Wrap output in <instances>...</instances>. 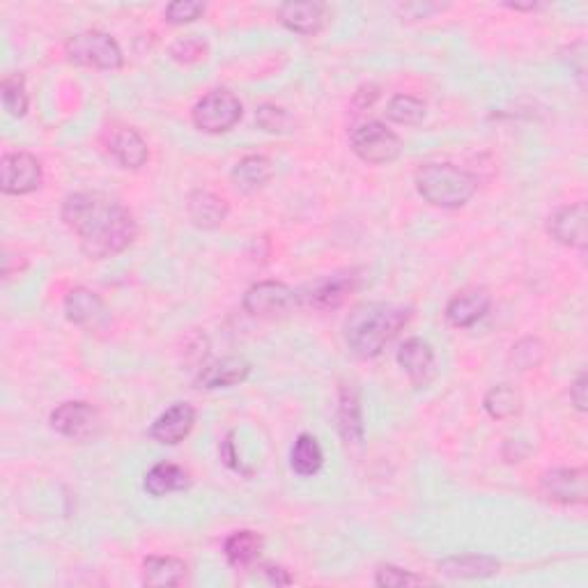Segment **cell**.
Returning <instances> with one entry per match:
<instances>
[{
    "label": "cell",
    "instance_id": "1",
    "mask_svg": "<svg viewBox=\"0 0 588 588\" xmlns=\"http://www.w3.org/2000/svg\"><path fill=\"white\" fill-rule=\"evenodd\" d=\"M63 221L81 239L92 260H104L129 249L136 239V221L125 205L102 193H72L63 203Z\"/></svg>",
    "mask_w": 588,
    "mask_h": 588
},
{
    "label": "cell",
    "instance_id": "2",
    "mask_svg": "<svg viewBox=\"0 0 588 588\" xmlns=\"http://www.w3.org/2000/svg\"><path fill=\"white\" fill-rule=\"evenodd\" d=\"M412 317V308L398 304H361L345 322V338L354 354L373 359L400 334Z\"/></svg>",
    "mask_w": 588,
    "mask_h": 588
},
{
    "label": "cell",
    "instance_id": "3",
    "mask_svg": "<svg viewBox=\"0 0 588 588\" xmlns=\"http://www.w3.org/2000/svg\"><path fill=\"white\" fill-rule=\"evenodd\" d=\"M414 182L423 200L444 210L467 205L478 189L476 177L453 164H425L416 170Z\"/></svg>",
    "mask_w": 588,
    "mask_h": 588
},
{
    "label": "cell",
    "instance_id": "4",
    "mask_svg": "<svg viewBox=\"0 0 588 588\" xmlns=\"http://www.w3.org/2000/svg\"><path fill=\"white\" fill-rule=\"evenodd\" d=\"M65 53L74 65L92 69H120L125 60L118 42L99 30H85V33L69 37Z\"/></svg>",
    "mask_w": 588,
    "mask_h": 588
},
{
    "label": "cell",
    "instance_id": "5",
    "mask_svg": "<svg viewBox=\"0 0 588 588\" xmlns=\"http://www.w3.org/2000/svg\"><path fill=\"white\" fill-rule=\"evenodd\" d=\"M242 102L230 90H212L193 106V125L205 134H223L242 120Z\"/></svg>",
    "mask_w": 588,
    "mask_h": 588
},
{
    "label": "cell",
    "instance_id": "6",
    "mask_svg": "<svg viewBox=\"0 0 588 588\" xmlns=\"http://www.w3.org/2000/svg\"><path fill=\"white\" fill-rule=\"evenodd\" d=\"M352 150L366 164H391L400 157V138L382 122H366L352 131Z\"/></svg>",
    "mask_w": 588,
    "mask_h": 588
},
{
    "label": "cell",
    "instance_id": "7",
    "mask_svg": "<svg viewBox=\"0 0 588 588\" xmlns=\"http://www.w3.org/2000/svg\"><path fill=\"white\" fill-rule=\"evenodd\" d=\"M51 428L67 439L88 441L102 430V416L88 402H65L51 414Z\"/></svg>",
    "mask_w": 588,
    "mask_h": 588
},
{
    "label": "cell",
    "instance_id": "8",
    "mask_svg": "<svg viewBox=\"0 0 588 588\" xmlns=\"http://www.w3.org/2000/svg\"><path fill=\"white\" fill-rule=\"evenodd\" d=\"M42 166L33 154L12 152L0 161V189L7 196H26L40 189Z\"/></svg>",
    "mask_w": 588,
    "mask_h": 588
},
{
    "label": "cell",
    "instance_id": "9",
    "mask_svg": "<svg viewBox=\"0 0 588 588\" xmlns=\"http://www.w3.org/2000/svg\"><path fill=\"white\" fill-rule=\"evenodd\" d=\"M67 320L88 331H104L111 324V311L104 299L88 288H74L65 299Z\"/></svg>",
    "mask_w": 588,
    "mask_h": 588
},
{
    "label": "cell",
    "instance_id": "10",
    "mask_svg": "<svg viewBox=\"0 0 588 588\" xmlns=\"http://www.w3.org/2000/svg\"><path fill=\"white\" fill-rule=\"evenodd\" d=\"M294 304H297V292L281 281H262L244 294L246 313L255 317L288 313Z\"/></svg>",
    "mask_w": 588,
    "mask_h": 588
},
{
    "label": "cell",
    "instance_id": "11",
    "mask_svg": "<svg viewBox=\"0 0 588 588\" xmlns=\"http://www.w3.org/2000/svg\"><path fill=\"white\" fill-rule=\"evenodd\" d=\"M588 210L584 203H575L556 210L547 221V230L556 242L570 249H586L588 244Z\"/></svg>",
    "mask_w": 588,
    "mask_h": 588
},
{
    "label": "cell",
    "instance_id": "12",
    "mask_svg": "<svg viewBox=\"0 0 588 588\" xmlns=\"http://www.w3.org/2000/svg\"><path fill=\"white\" fill-rule=\"evenodd\" d=\"M196 425V409L189 402H175L173 407H168L157 421L152 423L150 437L159 444L175 446L189 437V432Z\"/></svg>",
    "mask_w": 588,
    "mask_h": 588
},
{
    "label": "cell",
    "instance_id": "13",
    "mask_svg": "<svg viewBox=\"0 0 588 588\" xmlns=\"http://www.w3.org/2000/svg\"><path fill=\"white\" fill-rule=\"evenodd\" d=\"M543 490L559 504H584L586 501V469L563 467L543 476Z\"/></svg>",
    "mask_w": 588,
    "mask_h": 588
},
{
    "label": "cell",
    "instance_id": "14",
    "mask_svg": "<svg viewBox=\"0 0 588 588\" xmlns=\"http://www.w3.org/2000/svg\"><path fill=\"white\" fill-rule=\"evenodd\" d=\"M251 375V363L242 357H226L210 363L200 370L198 386L200 389H228V386L242 384Z\"/></svg>",
    "mask_w": 588,
    "mask_h": 588
},
{
    "label": "cell",
    "instance_id": "15",
    "mask_svg": "<svg viewBox=\"0 0 588 588\" xmlns=\"http://www.w3.org/2000/svg\"><path fill=\"white\" fill-rule=\"evenodd\" d=\"M490 306H492V299L485 290H467L448 301L446 317L453 327L467 329L478 320H483L485 313L490 311Z\"/></svg>",
    "mask_w": 588,
    "mask_h": 588
},
{
    "label": "cell",
    "instance_id": "16",
    "mask_svg": "<svg viewBox=\"0 0 588 588\" xmlns=\"http://www.w3.org/2000/svg\"><path fill=\"white\" fill-rule=\"evenodd\" d=\"M108 152L118 159L120 166L131 170L145 166L147 157H150L143 136L131 127H118L111 131V136H108Z\"/></svg>",
    "mask_w": 588,
    "mask_h": 588
},
{
    "label": "cell",
    "instance_id": "17",
    "mask_svg": "<svg viewBox=\"0 0 588 588\" xmlns=\"http://www.w3.org/2000/svg\"><path fill=\"white\" fill-rule=\"evenodd\" d=\"M501 563L485 554H458L439 561V570L451 579H485L497 575Z\"/></svg>",
    "mask_w": 588,
    "mask_h": 588
},
{
    "label": "cell",
    "instance_id": "18",
    "mask_svg": "<svg viewBox=\"0 0 588 588\" xmlns=\"http://www.w3.org/2000/svg\"><path fill=\"white\" fill-rule=\"evenodd\" d=\"M278 19L288 30L297 35H315L324 26V5L322 3H285L278 10Z\"/></svg>",
    "mask_w": 588,
    "mask_h": 588
},
{
    "label": "cell",
    "instance_id": "19",
    "mask_svg": "<svg viewBox=\"0 0 588 588\" xmlns=\"http://www.w3.org/2000/svg\"><path fill=\"white\" fill-rule=\"evenodd\" d=\"M189 219L203 230L219 228L228 216V203L212 191H193L189 196Z\"/></svg>",
    "mask_w": 588,
    "mask_h": 588
},
{
    "label": "cell",
    "instance_id": "20",
    "mask_svg": "<svg viewBox=\"0 0 588 588\" xmlns=\"http://www.w3.org/2000/svg\"><path fill=\"white\" fill-rule=\"evenodd\" d=\"M398 363L414 382H428L435 370V352L421 338H409L398 350Z\"/></svg>",
    "mask_w": 588,
    "mask_h": 588
},
{
    "label": "cell",
    "instance_id": "21",
    "mask_svg": "<svg viewBox=\"0 0 588 588\" xmlns=\"http://www.w3.org/2000/svg\"><path fill=\"white\" fill-rule=\"evenodd\" d=\"M340 435L347 444H361L363 439V414L359 391L352 384L340 386V405H338Z\"/></svg>",
    "mask_w": 588,
    "mask_h": 588
},
{
    "label": "cell",
    "instance_id": "22",
    "mask_svg": "<svg viewBox=\"0 0 588 588\" xmlns=\"http://www.w3.org/2000/svg\"><path fill=\"white\" fill-rule=\"evenodd\" d=\"M145 492L152 497H166L170 492H182L189 487V474L170 462H159L145 474Z\"/></svg>",
    "mask_w": 588,
    "mask_h": 588
},
{
    "label": "cell",
    "instance_id": "23",
    "mask_svg": "<svg viewBox=\"0 0 588 588\" xmlns=\"http://www.w3.org/2000/svg\"><path fill=\"white\" fill-rule=\"evenodd\" d=\"M354 283H357V276L352 274H336L324 278L308 294V304L320 308V311L338 308L347 299V294L354 290Z\"/></svg>",
    "mask_w": 588,
    "mask_h": 588
},
{
    "label": "cell",
    "instance_id": "24",
    "mask_svg": "<svg viewBox=\"0 0 588 588\" xmlns=\"http://www.w3.org/2000/svg\"><path fill=\"white\" fill-rule=\"evenodd\" d=\"M187 577V563L175 556H150L143 563L145 586H180Z\"/></svg>",
    "mask_w": 588,
    "mask_h": 588
},
{
    "label": "cell",
    "instance_id": "25",
    "mask_svg": "<svg viewBox=\"0 0 588 588\" xmlns=\"http://www.w3.org/2000/svg\"><path fill=\"white\" fill-rule=\"evenodd\" d=\"M274 168L269 164V159L258 157V154H251V157H244L232 170V182L235 187L244 193H253L260 187L272 180Z\"/></svg>",
    "mask_w": 588,
    "mask_h": 588
},
{
    "label": "cell",
    "instance_id": "26",
    "mask_svg": "<svg viewBox=\"0 0 588 588\" xmlns=\"http://www.w3.org/2000/svg\"><path fill=\"white\" fill-rule=\"evenodd\" d=\"M223 552H226V559L230 561V566L246 568V566H251V563L260 556L262 538L253 531H237L226 540Z\"/></svg>",
    "mask_w": 588,
    "mask_h": 588
},
{
    "label": "cell",
    "instance_id": "27",
    "mask_svg": "<svg viewBox=\"0 0 588 588\" xmlns=\"http://www.w3.org/2000/svg\"><path fill=\"white\" fill-rule=\"evenodd\" d=\"M324 453L313 435H299L290 451V464L299 476H313L322 469Z\"/></svg>",
    "mask_w": 588,
    "mask_h": 588
},
{
    "label": "cell",
    "instance_id": "28",
    "mask_svg": "<svg viewBox=\"0 0 588 588\" xmlns=\"http://www.w3.org/2000/svg\"><path fill=\"white\" fill-rule=\"evenodd\" d=\"M483 407H485V412L492 416V419H497V421L513 419V416L520 414V409H522V396L513 389V386L501 384V386H494V389L487 391Z\"/></svg>",
    "mask_w": 588,
    "mask_h": 588
},
{
    "label": "cell",
    "instance_id": "29",
    "mask_svg": "<svg viewBox=\"0 0 588 588\" xmlns=\"http://www.w3.org/2000/svg\"><path fill=\"white\" fill-rule=\"evenodd\" d=\"M386 115H389V120L396 122V125L416 127L425 120V104L412 95H396L389 102Z\"/></svg>",
    "mask_w": 588,
    "mask_h": 588
},
{
    "label": "cell",
    "instance_id": "30",
    "mask_svg": "<svg viewBox=\"0 0 588 588\" xmlns=\"http://www.w3.org/2000/svg\"><path fill=\"white\" fill-rule=\"evenodd\" d=\"M0 95H3V106L5 111L12 115V118H23L28 111V92L26 83H23V76L14 74L7 76L0 85Z\"/></svg>",
    "mask_w": 588,
    "mask_h": 588
},
{
    "label": "cell",
    "instance_id": "31",
    "mask_svg": "<svg viewBox=\"0 0 588 588\" xmlns=\"http://www.w3.org/2000/svg\"><path fill=\"white\" fill-rule=\"evenodd\" d=\"M375 584L382 588H402V586H421L428 584V579L414 575V572L402 570L396 566H382L375 575Z\"/></svg>",
    "mask_w": 588,
    "mask_h": 588
},
{
    "label": "cell",
    "instance_id": "32",
    "mask_svg": "<svg viewBox=\"0 0 588 588\" xmlns=\"http://www.w3.org/2000/svg\"><path fill=\"white\" fill-rule=\"evenodd\" d=\"M255 120H258V125L262 129L272 131V134H283V131H288L292 125L290 115L274 104H262L258 108V113H255Z\"/></svg>",
    "mask_w": 588,
    "mask_h": 588
},
{
    "label": "cell",
    "instance_id": "33",
    "mask_svg": "<svg viewBox=\"0 0 588 588\" xmlns=\"http://www.w3.org/2000/svg\"><path fill=\"white\" fill-rule=\"evenodd\" d=\"M205 14V3L198 0H175L166 7V21L182 26V23H191L200 19Z\"/></svg>",
    "mask_w": 588,
    "mask_h": 588
},
{
    "label": "cell",
    "instance_id": "34",
    "mask_svg": "<svg viewBox=\"0 0 588 588\" xmlns=\"http://www.w3.org/2000/svg\"><path fill=\"white\" fill-rule=\"evenodd\" d=\"M543 354L545 347L536 338H526L513 347V359L515 363H520L522 368H536L538 363L543 361Z\"/></svg>",
    "mask_w": 588,
    "mask_h": 588
},
{
    "label": "cell",
    "instance_id": "35",
    "mask_svg": "<svg viewBox=\"0 0 588 588\" xmlns=\"http://www.w3.org/2000/svg\"><path fill=\"white\" fill-rule=\"evenodd\" d=\"M173 58L180 60V63H196V60L205 58L207 46L205 42L196 40V37H187V40H180L173 46Z\"/></svg>",
    "mask_w": 588,
    "mask_h": 588
},
{
    "label": "cell",
    "instance_id": "36",
    "mask_svg": "<svg viewBox=\"0 0 588 588\" xmlns=\"http://www.w3.org/2000/svg\"><path fill=\"white\" fill-rule=\"evenodd\" d=\"M570 400L572 405L577 407V412H586V375L582 373L577 379L575 384L570 386Z\"/></svg>",
    "mask_w": 588,
    "mask_h": 588
},
{
    "label": "cell",
    "instance_id": "37",
    "mask_svg": "<svg viewBox=\"0 0 588 588\" xmlns=\"http://www.w3.org/2000/svg\"><path fill=\"white\" fill-rule=\"evenodd\" d=\"M260 570L265 572L267 579H269V582H272V584H290V582H292L290 575H288V572H285L283 568H276V566H262Z\"/></svg>",
    "mask_w": 588,
    "mask_h": 588
}]
</instances>
